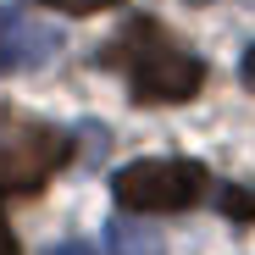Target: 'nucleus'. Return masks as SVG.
Instances as JSON below:
<instances>
[{
	"label": "nucleus",
	"instance_id": "nucleus-2",
	"mask_svg": "<svg viewBox=\"0 0 255 255\" xmlns=\"http://www.w3.org/2000/svg\"><path fill=\"white\" fill-rule=\"evenodd\" d=\"M111 194L122 211L133 217H161V211H189L211 194V172L200 161H178V155H150V161H128L111 178Z\"/></svg>",
	"mask_w": 255,
	"mask_h": 255
},
{
	"label": "nucleus",
	"instance_id": "nucleus-10",
	"mask_svg": "<svg viewBox=\"0 0 255 255\" xmlns=\"http://www.w3.org/2000/svg\"><path fill=\"white\" fill-rule=\"evenodd\" d=\"M239 78H244V83H255V45L244 50V61H239Z\"/></svg>",
	"mask_w": 255,
	"mask_h": 255
},
{
	"label": "nucleus",
	"instance_id": "nucleus-6",
	"mask_svg": "<svg viewBox=\"0 0 255 255\" xmlns=\"http://www.w3.org/2000/svg\"><path fill=\"white\" fill-rule=\"evenodd\" d=\"M217 205L228 211L233 222H255V189H244V183H228V189H217Z\"/></svg>",
	"mask_w": 255,
	"mask_h": 255
},
{
	"label": "nucleus",
	"instance_id": "nucleus-3",
	"mask_svg": "<svg viewBox=\"0 0 255 255\" xmlns=\"http://www.w3.org/2000/svg\"><path fill=\"white\" fill-rule=\"evenodd\" d=\"M72 161V139L50 122H33L17 111H0V189L39 194Z\"/></svg>",
	"mask_w": 255,
	"mask_h": 255
},
{
	"label": "nucleus",
	"instance_id": "nucleus-1",
	"mask_svg": "<svg viewBox=\"0 0 255 255\" xmlns=\"http://www.w3.org/2000/svg\"><path fill=\"white\" fill-rule=\"evenodd\" d=\"M111 67L128 72V83H133V100L139 106H183L200 95L205 83V61L194 50H183L172 33H166L161 22L150 17H133L106 50Z\"/></svg>",
	"mask_w": 255,
	"mask_h": 255
},
{
	"label": "nucleus",
	"instance_id": "nucleus-7",
	"mask_svg": "<svg viewBox=\"0 0 255 255\" xmlns=\"http://www.w3.org/2000/svg\"><path fill=\"white\" fill-rule=\"evenodd\" d=\"M33 6H56V11H67V17H95V11L122 6V0H33Z\"/></svg>",
	"mask_w": 255,
	"mask_h": 255
},
{
	"label": "nucleus",
	"instance_id": "nucleus-4",
	"mask_svg": "<svg viewBox=\"0 0 255 255\" xmlns=\"http://www.w3.org/2000/svg\"><path fill=\"white\" fill-rule=\"evenodd\" d=\"M61 50V33L22 6H0V78H22L50 67Z\"/></svg>",
	"mask_w": 255,
	"mask_h": 255
},
{
	"label": "nucleus",
	"instance_id": "nucleus-5",
	"mask_svg": "<svg viewBox=\"0 0 255 255\" xmlns=\"http://www.w3.org/2000/svg\"><path fill=\"white\" fill-rule=\"evenodd\" d=\"M111 255H166V239L155 233V228H144V222H111Z\"/></svg>",
	"mask_w": 255,
	"mask_h": 255
},
{
	"label": "nucleus",
	"instance_id": "nucleus-8",
	"mask_svg": "<svg viewBox=\"0 0 255 255\" xmlns=\"http://www.w3.org/2000/svg\"><path fill=\"white\" fill-rule=\"evenodd\" d=\"M0 255H22V250H17V233L6 228V217H0Z\"/></svg>",
	"mask_w": 255,
	"mask_h": 255
},
{
	"label": "nucleus",
	"instance_id": "nucleus-11",
	"mask_svg": "<svg viewBox=\"0 0 255 255\" xmlns=\"http://www.w3.org/2000/svg\"><path fill=\"white\" fill-rule=\"evenodd\" d=\"M189 6H205V0H189Z\"/></svg>",
	"mask_w": 255,
	"mask_h": 255
},
{
	"label": "nucleus",
	"instance_id": "nucleus-9",
	"mask_svg": "<svg viewBox=\"0 0 255 255\" xmlns=\"http://www.w3.org/2000/svg\"><path fill=\"white\" fill-rule=\"evenodd\" d=\"M56 255H95V244H83V239H67V244H56Z\"/></svg>",
	"mask_w": 255,
	"mask_h": 255
}]
</instances>
